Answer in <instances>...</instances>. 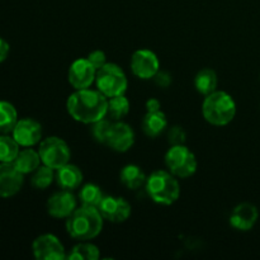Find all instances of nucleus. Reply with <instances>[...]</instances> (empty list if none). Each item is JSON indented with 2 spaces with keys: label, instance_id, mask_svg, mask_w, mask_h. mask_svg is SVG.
Returning <instances> with one entry per match:
<instances>
[{
  "label": "nucleus",
  "instance_id": "nucleus-17",
  "mask_svg": "<svg viewBox=\"0 0 260 260\" xmlns=\"http://www.w3.org/2000/svg\"><path fill=\"white\" fill-rule=\"evenodd\" d=\"M56 182L60 185L61 189L66 190H75L83 183V173L76 165L74 164H65L63 167L58 168L56 172L55 177Z\"/></svg>",
  "mask_w": 260,
  "mask_h": 260
},
{
  "label": "nucleus",
  "instance_id": "nucleus-20",
  "mask_svg": "<svg viewBox=\"0 0 260 260\" xmlns=\"http://www.w3.org/2000/svg\"><path fill=\"white\" fill-rule=\"evenodd\" d=\"M119 178H121L122 184L124 185L128 189H139L140 187L146 183L147 177L145 175L144 170L140 167L134 164L126 165L123 169L121 170V174H119Z\"/></svg>",
  "mask_w": 260,
  "mask_h": 260
},
{
  "label": "nucleus",
  "instance_id": "nucleus-19",
  "mask_svg": "<svg viewBox=\"0 0 260 260\" xmlns=\"http://www.w3.org/2000/svg\"><path fill=\"white\" fill-rule=\"evenodd\" d=\"M41 156L40 152L36 151V150L30 149V147H25V149L20 150L19 154L17 155L15 160L13 161V164L17 167V169L19 170L23 174H30V173L35 172L37 168L41 167Z\"/></svg>",
  "mask_w": 260,
  "mask_h": 260
},
{
  "label": "nucleus",
  "instance_id": "nucleus-16",
  "mask_svg": "<svg viewBox=\"0 0 260 260\" xmlns=\"http://www.w3.org/2000/svg\"><path fill=\"white\" fill-rule=\"evenodd\" d=\"M258 208L251 203H240L233 210L230 215V225L235 230L249 231L258 221Z\"/></svg>",
  "mask_w": 260,
  "mask_h": 260
},
{
  "label": "nucleus",
  "instance_id": "nucleus-14",
  "mask_svg": "<svg viewBox=\"0 0 260 260\" xmlns=\"http://www.w3.org/2000/svg\"><path fill=\"white\" fill-rule=\"evenodd\" d=\"M76 208H78V202L71 190L62 189L53 193L47 201L48 215L55 218H68Z\"/></svg>",
  "mask_w": 260,
  "mask_h": 260
},
{
  "label": "nucleus",
  "instance_id": "nucleus-31",
  "mask_svg": "<svg viewBox=\"0 0 260 260\" xmlns=\"http://www.w3.org/2000/svg\"><path fill=\"white\" fill-rule=\"evenodd\" d=\"M172 75H170L168 71L159 70L156 73V75L154 76V81L156 85H159L160 88H168V86L172 84Z\"/></svg>",
  "mask_w": 260,
  "mask_h": 260
},
{
  "label": "nucleus",
  "instance_id": "nucleus-28",
  "mask_svg": "<svg viewBox=\"0 0 260 260\" xmlns=\"http://www.w3.org/2000/svg\"><path fill=\"white\" fill-rule=\"evenodd\" d=\"M112 124H113V121L112 119H107V117L91 123V135H93L94 140L98 141L99 144L106 145L109 136V132H111Z\"/></svg>",
  "mask_w": 260,
  "mask_h": 260
},
{
  "label": "nucleus",
  "instance_id": "nucleus-5",
  "mask_svg": "<svg viewBox=\"0 0 260 260\" xmlns=\"http://www.w3.org/2000/svg\"><path fill=\"white\" fill-rule=\"evenodd\" d=\"M95 85L107 98H112L126 93L128 81L124 71L118 65L107 62L103 68L96 70Z\"/></svg>",
  "mask_w": 260,
  "mask_h": 260
},
{
  "label": "nucleus",
  "instance_id": "nucleus-15",
  "mask_svg": "<svg viewBox=\"0 0 260 260\" xmlns=\"http://www.w3.org/2000/svg\"><path fill=\"white\" fill-rule=\"evenodd\" d=\"M135 132L129 124L122 121H113L107 144L117 152H126L134 146Z\"/></svg>",
  "mask_w": 260,
  "mask_h": 260
},
{
  "label": "nucleus",
  "instance_id": "nucleus-4",
  "mask_svg": "<svg viewBox=\"0 0 260 260\" xmlns=\"http://www.w3.org/2000/svg\"><path fill=\"white\" fill-rule=\"evenodd\" d=\"M145 187L147 194L157 205H173L180 196L179 183L169 170H156L152 173L147 177Z\"/></svg>",
  "mask_w": 260,
  "mask_h": 260
},
{
  "label": "nucleus",
  "instance_id": "nucleus-11",
  "mask_svg": "<svg viewBox=\"0 0 260 260\" xmlns=\"http://www.w3.org/2000/svg\"><path fill=\"white\" fill-rule=\"evenodd\" d=\"M24 174L13 162H0V198H10L23 187Z\"/></svg>",
  "mask_w": 260,
  "mask_h": 260
},
{
  "label": "nucleus",
  "instance_id": "nucleus-24",
  "mask_svg": "<svg viewBox=\"0 0 260 260\" xmlns=\"http://www.w3.org/2000/svg\"><path fill=\"white\" fill-rule=\"evenodd\" d=\"M103 198L104 194L101 187H98L96 184H91V183L83 185L80 192H79V200H80L81 206L98 208Z\"/></svg>",
  "mask_w": 260,
  "mask_h": 260
},
{
  "label": "nucleus",
  "instance_id": "nucleus-3",
  "mask_svg": "<svg viewBox=\"0 0 260 260\" xmlns=\"http://www.w3.org/2000/svg\"><path fill=\"white\" fill-rule=\"evenodd\" d=\"M202 114L212 126H226L235 118L236 103L229 93L216 90L206 95L202 104Z\"/></svg>",
  "mask_w": 260,
  "mask_h": 260
},
{
  "label": "nucleus",
  "instance_id": "nucleus-7",
  "mask_svg": "<svg viewBox=\"0 0 260 260\" xmlns=\"http://www.w3.org/2000/svg\"><path fill=\"white\" fill-rule=\"evenodd\" d=\"M38 152H40L42 164L47 165L55 170L68 164L71 155L69 145L62 139L56 136H51L42 140L40 142Z\"/></svg>",
  "mask_w": 260,
  "mask_h": 260
},
{
  "label": "nucleus",
  "instance_id": "nucleus-12",
  "mask_svg": "<svg viewBox=\"0 0 260 260\" xmlns=\"http://www.w3.org/2000/svg\"><path fill=\"white\" fill-rule=\"evenodd\" d=\"M98 210L104 220L114 223L124 222L131 216V205L122 197L104 196Z\"/></svg>",
  "mask_w": 260,
  "mask_h": 260
},
{
  "label": "nucleus",
  "instance_id": "nucleus-6",
  "mask_svg": "<svg viewBox=\"0 0 260 260\" xmlns=\"http://www.w3.org/2000/svg\"><path fill=\"white\" fill-rule=\"evenodd\" d=\"M165 165L174 177L189 178L197 170V159L185 145H174L165 154Z\"/></svg>",
  "mask_w": 260,
  "mask_h": 260
},
{
  "label": "nucleus",
  "instance_id": "nucleus-9",
  "mask_svg": "<svg viewBox=\"0 0 260 260\" xmlns=\"http://www.w3.org/2000/svg\"><path fill=\"white\" fill-rule=\"evenodd\" d=\"M33 255L38 260H63L68 258L62 243L52 234L41 235L32 244Z\"/></svg>",
  "mask_w": 260,
  "mask_h": 260
},
{
  "label": "nucleus",
  "instance_id": "nucleus-27",
  "mask_svg": "<svg viewBox=\"0 0 260 260\" xmlns=\"http://www.w3.org/2000/svg\"><path fill=\"white\" fill-rule=\"evenodd\" d=\"M55 169L47 167V165H42V167L37 168L35 172L32 173V178H30V184L36 189H46L52 184L53 179H55L56 174L53 172Z\"/></svg>",
  "mask_w": 260,
  "mask_h": 260
},
{
  "label": "nucleus",
  "instance_id": "nucleus-10",
  "mask_svg": "<svg viewBox=\"0 0 260 260\" xmlns=\"http://www.w3.org/2000/svg\"><path fill=\"white\" fill-rule=\"evenodd\" d=\"M96 69L91 65L88 58H78L69 68L68 79L70 85L75 90L90 88L95 81Z\"/></svg>",
  "mask_w": 260,
  "mask_h": 260
},
{
  "label": "nucleus",
  "instance_id": "nucleus-33",
  "mask_svg": "<svg viewBox=\"0 0 260 260\" xmlns=\"http://www.w3.org/2000/svg\"><path fill=\"white\" fill-rule=\"evenodd\" d=\"M145 107H146V112H156V111H160L161 104H160L159 99L150 98L149 101L146 102V104H145Z\"/></svg>",
  "mask_w": 260,
  "mask_h": 260
},
{
  "label": "nucleus",
  "instance_id": "nucleus-23",
  "mask_svg": "<svg viewBox=\"0 0 260 260\" xmlns=\"http://www.w3.org/2000/svg\"><path fill=\"white\" fill-rule=\"evenodd\" d=\"M129 101L124 96V94L108 98V107H107V117L112 121H121L122 118L128 114Z\"/></svg>",
  "mask_w": 260,
  "mask_h": 260
},
{
  "label": "nucleus",
  "instance_id": "nucleus-32",
  "mask_svg": "<svg viewBox=\"0 0 260 260\" xmlns=\"http://www.w3.org/2000/svg\"><path fill=\"white\" fill-rule=\"evenodd\" d=\"M9 51H10L9 43H8L4 38L0 37V62L7 60L8 55H9Z\"/></svg>",
  "mask_w": 260,
  "mask_h": 260
},
{
  "label": "nucleus",
  "instance_id": "nucleus-2",
  "mask_svg": "<svg viewBox=\"0 0 260 260\" xmlns=\"http://www.w3.org/2000/svg\"><path fill=\"white\" fill-rule=\"evenodd\" d=\"M103 220V216L96 207L81 206L66 218V230L75 240L88 241L101 234Z\"/></svg>",
  "mask_w": 260,
  "mask_h": 260
},
{
  "label": "nucleus",
  "instance_id": "nucleus-1",
  "mask_svg": "<svg viewBox=\"0 0 260 260\" xmlns=\"http://www.w3.org/2000/svg\"><path fill=\"white\" fill-rule=\"evenodd\" d=\"M108 98L96 89H79L66 102V109L75 121L91 124L107 117Z\"/></svg>",
  "mask_w": 260,
  "mask_h": 260
},
{
  "label": "nucleus",
  "instance_id": "nucleus-22",
  "mask_svg": "<svg viewBox=\"0 0 260 260\" xmlns=\"http://www.w3.org/2000/svg\"><path fill=\"white\" fill-rule=\"evenodd\" d=\"M18 122V112L12 103L0 101V134H12Z\"/></svg>",
  "mask_w": 260,
  "mask_h": 260
},
{
  "label": "nucleus",
  "instance_id": "nucleus-26",
  "mask_svg": "<svg viewBox=\"0 0 260 260\" xmlns=\"http://www.w3.org/2000/svg\"><path fill=\"white\" fill-rule=\"evenodd\" d=\"M101 255L98 246L88 241H80L71 249L66 259L70 260H96Z\"/></svg>",
  "mask_w": 260,
  "mask_h": 260
},
{
  "label": "nucleus",
  "instance_id": "nucleus-13",
  "mask_svg": "<svg viewBox=\"0 0 260 260\" xmlns=\"http://www.w3.org/2000/svg\"><path fill=\"white\" fill-rule=\"evenodd\" d=\"M12 136L23 147H32L41 142L42 139V126L33 118L18 119Z\"/></svg>",
  "mask_w": 260,
  "mask_h": 260
},
{
  "label": "nucleus",
  "instance_id": "nucleus-21",
  "mask_svg": "<svg viewBox=\"0 0 260 260\" xmlns=\"http://www.w3.org/2000/svg\"><path fill=\"white\" fill-rule=\"evenodd\" d=\"M217 74L212 69H202L194 78V86L202 95H208L217 90Z\"/></svg>",
  "mask_w": 260,
  "mask_h": 260
},
{
  "label": "nucleus",
  "instance_id": "nucleus-18",
  "mask_svg": "<svg viewBox=\"0 0 260 260\" xmlns=\"http://www.w3.org/2000/svg\"><path fill=\"white\" fill-rule=\"evenodd\" d=\"M142 131L147 137H157L164 132L168 126V119L161 109L156 112H146L141 122Z\"/></svg>",
  "mask_w": 260,
  "mask_h": 260
},
{
  "label": "nucleus",
  "instance_id": "nucleus-25",
  "mask_svg": "<svg viewBox=\"0 0 260 260\" xmlns=\"http://www.w3.org/2000/svg\"><path fill=\"white\" fill-rule=\"evenodd\" d=\"M19 144L9 134H0V162H13L19 154Z\"/></svg>",
  "mask_w": 260,
  "mask_h": 260
},
{
  "label": "nucleus",
  "instance_id": "nucleus-8",
  "mask_svg": "<svg viewBox=\"0 0 260 260\" xmlns=\"http://www.w3.org/2000/svg\"><path fill=\"white\" fill-rule=\"evenodd\" d=\"M131 70L135 76L142 80L154 79L160 70V61L156 53L146 48L135 51L131 57Z\"/></svg>",
  "mask_w": 260,
  "mask_h": 260
},
{
  "label": "nucleus",
  "instance_id": "nucleus-30",
  "mask_svg": "<svg viewBox=\"0 0 260 260\" xmlns=\"http://www.w3.org/2000/svg\"><path fill=\"white\" fill-rule=\"evenodd\" d=\"M86 58L90 61L91 65H93L94 68L96 69V70L102 69L107 63L106 53H104L103 51H101V50H95V51H93V52H90Z\"/></svg>",
  "mask_w": 260,
  "mask_h": 260
},
{
  "label": "nucleus",
  "instance_id": "nucleus-29",
  "mask_svg": "<svg viewBox=\"0 0 260 260\" xmlns=\"http://www.w3.org/2000/svg\"><path fill=\"white\" fill-rule=\"evenodd\" d=\"M185 140H187V134H185L183 127L173 126L168 131V141L172 146H174V145H184Z\"/></svg>",
  "mask_w": 260,
  "mask_h": 260
}]
</instances>
